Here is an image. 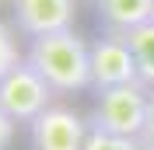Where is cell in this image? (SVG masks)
Returning a JSON list of instances; mask_svg holds the SVG:
<instances>
[{"label": "cell", "mask_w": 154, "mask_h": 150, "mask_svg": "<svg viewBox=\"0 0 154 150\" xmlns=\"http://www.w3.org/2000/svg\"><path fill=\"white\" fill-rule=\"evenodd\" d=\"M25 59L46 77L56 94H74L91 87V46L74 28L28 38Z\"/></svg>", "instance_id": "cell-1"}, {"label": "cell", "mask_w": 154, "mask_h": 150, "mask_svg": "<svg viewBox=\"0 0 154 150\" xmlns=\"http://www.w3.org/2000/svg\"><path fill=\"white\" fill-rule=\"evenodd\" d=\"M98 21L105 25V32L126 35L137 25L154 18V0H95Z\"/></svg>", "instance_id": "cell-7"}, {"label": "cell", "mask_w": 154, "mask_h": 150, "mask_svg": "<svg viewBox=\"0 0 154 150\" xmlns=\"http://www.w3.org/2000/svg\"><path fill=\"white\" fill-rule=\"evenodd\" d=\"M84 150H147L144 140H130V136H112V133L91 129L84 140Z\"/></svg>", "instance_id": "cell-10"}, {"label": "cell", "mask_w": 154, "mask_h": 150, "mask_svg": "<svg viewBox=\"0 0 154 150\" xmlns=\"http://www.w3.org/2000/svg\"><path fill=\"white\" fill-rule=\"evenodd\" d=\"M14 129H18V122L11 119L4 108H0V150H7V147H11V140H14Z\"/></svg>", "instance_id": "cell-11"}, {"label": "cell", "mask_w": 154, "mask_h": 150, "mask_svg": "<svg viewBox=\"0 0 154 150\" xmlns=\"http://www.w3.org/2000/svg\"><path fill=\"white\" fill-rule=\"evenodd\" d=\"M21 59H25V56H21V49H18V35H14V28H11L7 21H0V80H4Z\"/></svg>", "instance_id": "cell-9"}, {"label": "cell", "mask_w": 154, "mask_h": 150, "mask_svg": "<svg viewBox=\"0 0 154 150\" xmlns=\"http://www.w3.org/2000/svg\"><path fill=\"white\" fill-rule=\"evenodd\" d=\"M126 42L133 49V59H137V70H140V80L154 91V18L137 25L133 32H126Z\"/></svg>", "instance_id": "cell-8"}, {"label": "cell", "mask_w": 154, "mask_h": 150, "mask_svg": "<svg viewBox=\"0 0 154 150\" xmlns=\"http://www.w3.org/2000/svg\"><path fill=\"white\" fill-rule=\"evenodd\" d=\"M147 115H151V87L144 80H133V84L98 91L95 108L88 115V126L98 133H112V136L144 140Z\"/></svg>", "instance_id": "cell-2"}, {"label": "cell", "mask_w": 154, "mask_h": 150, "mask_svg": "<svg viewBox=\"0 0 154 150\" xmlns=\"http://www.w3.org/2000/svg\"><path fill=\"white\" fill-rule=\"evenodd\" d=\"M140 80L133 49L123 35L105 32L102 38L91 42V87L105 91V87H119V84H133Z\"/></svg>", "instance_id": "cell-5"}, {"label": "cell", "mask_w": 154, "mask_h": 150, "mask_svg": "<svg viewBox=\"0 0 154 150\" xmlns=\"http://www.w3.org/2000/svg\"><path fill=\"white\" fill-rule=\"evenodd\" d=\"M144 147H147V150H154V147H151V143H144Z\"/></svg>", "instance_id": "cell-13"}, {"label": "cell", "mask_w": 154, "mask_h": 150, "mask_svg": "<svg viewBox=\"0 0 154 150\" xmlns=\"http://www.w3.org/2000/svg\"><path fill=\"white\" fill-rule=\"evenodd\" d=\"M144 143L154 147V91H151V115H147V129H144Z\"/></svg>", "instance_id": "cell-12"}, {"label": "cell", "mask_w": 154, "mask_h": 150, "mask_svg": "<svg viewBox=\"0 0 154 150\" xmlns=\"http://www.w3.org/2000/svg\"><path fill=\"white\" fill-rule=\"evenodd\" d=\"M91 126L77 108L70 105H49L38 119L28 122V140L32 150H84V140Z\"/></svg>", "instance_id": "cell-4"}, {"label": "cell", "mask_w": 154, "mask_h": 150, "mask_svg": "<svg viewBox=\"0 0 154 150\" xmlns=\"http://www.w3.org/2000/svg\"><path fill=\"white\" fill-rule=\"evenodd\" d=\"M53 98H56V91L46 84V77L38 74L28 59H21L0 80V108L14 122H25V126L46 112L49 105H53Z\"/></svg>", "instance_id": "cell-3"}, {"label": "cell", "mask_w": 154, "mask_h": 150, "mask_svg": "<svg viewBox=\"0 0 154 150\" xmlns=\"http://www.w3.org/2000/svg\"><path fill=\"white\" fill-rule=\"evenodd\" d=\"M11 10L18 32L28 38L67 32L77 21V0H11Z\"/></svg>", "instance_id": "cell-6"}]
</instances>
